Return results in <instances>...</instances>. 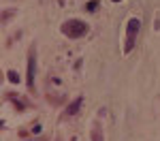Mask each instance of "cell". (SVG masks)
I'll return each mask as SVG.
<instances>
[{"label":"cell","instance_id":"obj_6","mask_svg":"<svg viewBox=\"0 0 160 141\" xmlns=\"http://www.w3.org/2000/svg\"><path fill=\"white\" fill-rule=\"evenodd\" d=\"M7 77H9V79H11L13 83H17V81H19V75H17V73H15V71H9V73H7Z\"/></svg>","mask_w":160,"mask_h":141},{"label":"cell","instance_id":"obj_4","mask_svg":"<svg viewBox=\"0 0 160 141\" xmlns=\"http://www.w3.org/2000/svg\"><path fill=\"white\" fill-rule=\"evenodd\" d=\"M81 105H83V96H77L68 107H66V111H64V115H75V113H79V109H81Z\"/></svg>","mask_w":160,"mask_h":141},{"label":"cell","instance_id":"obj_10","mask_svg":"<svg viewBox=\"0 0 160 141\" xmlns=\"http://www.w3.org/2000/svg\"><path fill=\"white\" fill-rule=\"evenodd\" d=\"M113 2H120V0H113Z\"/></svg>","mask_w":160,"mask_h":141},{"label":"cell","instance_id":"obj_8","mask_svg":"<svg viewBox=\"0 0 160 141\" xmlns=\"http://www.w3.org/2000/svg\"><path fill=\"white\" fill-rule=\"evenodd\" d=\"M92 141H102V135H100V130L96 133V128H92Z\"/></svg>","mask_w":160,"mask_h":141},{"label":"cell","instance_id":"obj_3","mask_svg":"<svg viewBox=\"0 0 160 141\" xmlns=\"http://www.w3.org/2000/svg\"><path fill=\"white\" fill-rule=\"evenodd\" d=\"M34 77H37V56H34V49H32L30 56H28V75H26L28 88H34Z\"/></svg>","mask_w":160,"mask_h":141},{"label":"cell","instance_id":"obj_2","mask_svg":"<svg viewBox=\"0 0 160 141\" xmlns=\"http://www.w3.org/2000/svg\"><path fill=\"white\" fill-rule=\"evenodd\" d=\"M139 30H141V19L139 17H130L128 24H126V41H124V53H130L132 47L137 43L139 37Z\"/></svg>","mask_w":160,"mask_h":141},{"label":"cell","instance_id":"obj_7","mask_svg":"<svg viewBox=\"0 0 160 141\" xmlns=\"http://www.w3.org/2000/svg\"><path fill=\"white\" fill-rule=\"evenodd\" d=\"M11 15H15V9H13V11H11V9H7V11L2 13V22H9V17H11Z\"/></svg>","mask_w":160,"mask_h":141},{"label":"cell","instance_id":"obj_1","mask_svg":"<svg viewBox=\"0 0 160 141\" xmlns=\"http://www.w3.org/2000/svg\"><path fill=\"white\" fill-rule=\"evenodd\" d=\"M62 34L68 38H81L88 34V30H90V26L86 22H81V19H68V22H64L62 24Z\"/></svg>","mask_w":160,"mask_h":141},{"label":"cell","instance_id":"obj_5","mask_svg":"<svg viewBox=\"0 0 160 141\" xmlns=\"http://www.w3.org/2000/svg\"><path fill=\"white\" fill-rule=\"evenodd\" d=\"M9 98H11V101L15 103V107H17V109H26V105H28V103H26L24 98H22V96H17V94H11Z\"/></svg>","mask_w":160,"mask_h":141},{"label":"cell","instance_id":"obj_9","mask_svg":"<svg viewBox=\"0 0 160 141\" xmlns=\"http://www.w3.org/2000/svg\"><path fill=\"white\" fill-rule=\"evenodd\" d=\"M96 7H98V0H90V4H88V11H96Z\"/></svg>","mask_w":160,"mask_h":141}]
</instances>
